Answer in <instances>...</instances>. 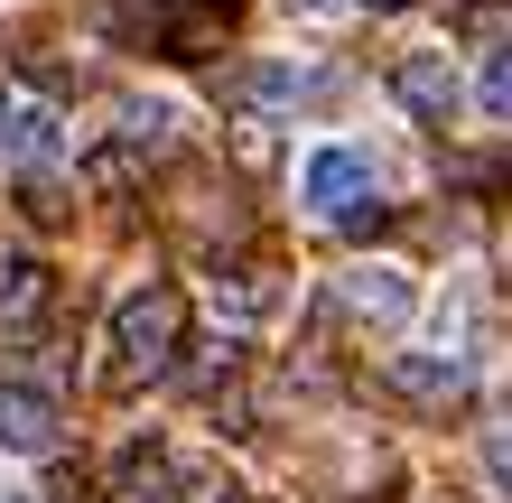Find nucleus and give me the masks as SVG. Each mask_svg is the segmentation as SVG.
Masks as SVG:
<instances>
[{
    "label": "nucleus",
    "instance_id": "nucleus-1",
    "mask_svg": "<svg viewBox=\"0 0 512 503\" xmlns=\"http://www.w3.org/2000/svg\"><path fill=\"white\" fill-rule=\"evenodd\" d=\"M177 354H187V299L168 280L131 289L112 308V392H149L159 373H177Z\"/></svg>",
    "mask_w": 512,
    "mask_h": 503
},
{
    "label": "nucleus",
    "instance_id": "nucleus-2",
    "mask_svg": "<svg viewBox=\"0 0 512 503\" xmlns=\"http://www.w3.org/2000/svg\"><path fill=\"white\" fill-rule=\"evenodd\" d=\"M298 205H308L317 224H336V233H382L391 224V205H382V177L364 150H308V168H298Z\"/></svg>",
    "mask_w": 512,
    "mask_h": 503
},
{
    "label": "nucleus",
    "instance_id": "nucleus-3",
    "mask_svg": "<svg viewBox=\"0 0 512 503\" xmlns=\"http://www.w3.org/2000/svg\"><path fill=\"white\" fill-rule=\"evenodd\" d=\"M233 10H243V0H122L112 28H122L131 47H159V56H205L233 28Z\"/></svg>",
    "mask_w": 512,
    "mask_h": 503
},
{
    "label": "nucleus",
    "instance_id": "nucleus-4",
    "mask_svg": "<svg viewBox=\"0 0 512 503\" xmlns=\"http://www.w3.org/2000/svg\"><path fill=\"white\" fill-rule=\"evenodd\" d=\"M419 308V280L391 271V261H354V271L326 280V317H345V327H401Z\"/></svg>",
    "mask_w": 512,
    "mask_h": 503
},
{
    "label": "nucleus",
    "instance_id": "nucleus-5",
    "mask_svg": "<svg viewBox=\"0 0 512 503\" xmlns=\"http://www.w3.org/2000/svg\"><path fill=\"white\" fill-rule=\"evenodd\" d=\"M391 103L410 112V122H447V112L466 103V84L447 56H391Z\"/></svg>",
    "mask_w": 512,
    "mask_h": 503
},
{
    "label": "nucleus",
    "instance_id": "nucleus-6",
    "mask_svg": "<svg viewBox=\"0 0 512 503\" xmlns=\"http://www.w3.org/2000/svg\"><path fill=\"white\" fill-rule=\"evenodd\" d=\"M177 485H187V466H177L159 438H131L122 457H112V485H103V503H168Z\"/></svg>",
    "mask_w": 512,
    "mask_h": 503
},
{
    "label": "nucleus",
    "instance_id": "nucleus-7",
    "mask_svg": "<svg viewBox=\"0 0 512 503\" xmlns=\"http://www.w3.org/2000/svg\"><path fill=\"white\" fill-rule=\"evenodd\" d=\"M47 308H56V271L47 261H0V336H38L47 327Z\"/></svg>",
    "mask_w": 512,
    "mask_h": 503
},
{
    "label": "nucleus",
    "instance_id": "nucleus-8",
    "mask_svg": "<svg viewBox=\"0 0 512 503\" xmlns=\"http://www.w3.org/2000/svg\"><path fill=\"white\" fill-rule=\"evenodd\" d=\"M382 382H391L410 410H457V401H466V364H457V354H391Z\"/></svg>",
    "mask_w": 512,
    "mask_h": 503
},
{
    "label": "nucleus",
    "instance_id": "nucleus-9",
    "mask_svg": "<svg viewBox=\"0 0 512 503\" xmlns=\"http://www.w3.org/2000/svg\"><path fill=\"white\" fill-rule=\"evenodd\" d=\"M66 150V122H56V103H0V159H19L28 177L56 168Z\"/></svg>",
    "mask_w": 512,
    "mask_h": 503
},
{
    "label": "nucleus",
    "instance_id": "nucleus-10",
    "mask_svg": "<svg viewBox=\"0 0 512 503\" xmlns=\"http://www.w3.org/2000/svg\"><path fill=\"white\" fill-rule=\"evenodd\" d=\"M0 448L10 457H56V401L28 382H0Z\"/></svg>",
    "mask_w": 512,
    "mask_h": 503
},
{
    "label": "nucleus",
    "instance_id": "nucleus-11",
    "mask_svg": "<svg viewBox=\"0 0 512 503\" xmlns=\"http://www.w3.org/2000/svg\"><path fill=\"white\" fill-rule=\"evenodd\" d=\"M298 94H326V66H289V56H261V66L233 75V103H298Z\"/></svg>",
    "mask_w": 512,
    "mask_h": 503
},
{
    "label": "nucleus",
    "instance_id": "nucleus-12",
    "mask_svg": "<svg viewBox=\"0 0 512 503\" xmlns=\"http://www.w3.org/2000/svg\"><path fill=\"white\" fill-rule=\"evenodd\" d=\"M112 122H122V131H112V140H122V150H131L140 168L177 150V112H168V103H149V94H131L122 112H112Z\"/></svg>",
    "mask_w": 512,
    "mask_h": 503
},
{
    "label": "nucleus",
    "instance_id": "nucleus-13",
    "mask_svg": "<svg viewBox=\"0 0 512 503\" xmlns=\"http://www.w3.org/2000/svg\"><path fill=\"white\" fill-rule=\"evenodd\" d=\"M215 308H233V317H270V308H280V271H270V261L224 271V280H215Z\"/></svg>",
    "mask_w": 512,
    "mask_h": 503
},
{
    "label": "nucleus",
    "instance_id": "nucleus-14",
    "mask_svg": "<svg viewBox=\"0 0 512 503\" xmlns=\"http://www.w3.org/2000/svg\"><path fill=\"white\" fill-rule=\"evenodd\" d=\"M457 38L485 47V56H512V0H466V10H457Z\"/></svg>",
    "mask_w": 512,
    "mask_h": 503
},
{
    "label": "nucleus",
    "instance_id": "nucleus-15",
    "mask_svg": "<svg viewBox=\"0 0 512 503\" xmlns=\"http://www.w3.org/2000/svg\"><path fill=\"white\" fill-rule=\"evenodd\" d=\"M233 373H243V345H233V336H215V345H196L187 392H215V382H233Z\"/></svg>",
    "mask_w": 512,
    "mask_h": 503
},
{
    "label": "nucleus",
    "instance_id": "nucleus-16",
    "mask_svg": "<svg viewBox=\"0 0 512 503\" xmlns=\"http://www.w3.org/2000/svg\"><path fill=\"white\" fill-rule=\"evenodd\" d=\"M19 215H28V224H66L75 205H66V187H56V177L38 168V177H28V187H19Z\"/></svg>",
    "mask_w": 512,
    "mask_h": 503
},
{
    "label": "nucleus",
    "instance_id": "nucleus-17",
    "mask_svg": "<svg viewBox=\"0 0 512 503\" xmlns=\"http://www.w3.org/2000/svg\"><path fill=\"white\" fill-rule=\"evenodd\" d=\"M475 103H485L494 122H512V56H494V66H485V84H475Z\"/></svg>",
    "mask_w": 512,
    "mask_h": 503
},
{
    "label": "nucleus",
    "instance_id": "nucleus-18",
    "mask_svg": "<svg viewBox=\"0 0 512 503\" xmlns=\"http://www.w3.org/2000/svg\"><path fill=\"white\" fill-rule=\"evenodd\" d=\"M485 476L512 494V420H494V429H485Z\"/></svg>",
    "mask_w": 512,
    "mask_h": 503
},
{
    "label": "nucleus",
    "instance_id": "nucleus-19",
    "mask_svg": "<svg viewBox=\"0 0 512 503\" xmlns=\"http://www.w3.org/2000/svg\"><path fill=\"white\" fill-rule=\"evenodd\" d=\"M457 187H485V196H503V187H512V159H466V168H457Z\"/></svg>",
    "mask_w": 512,
    "mask_h": 503
},
{
    "label": "nucleus",
    "instance_id": "nucleus-20",
    "mask_svg": "<svg viewBox=\"0 0 512 503\" xmlns=\"http://www.w3.org/2000/svg\"><path fill=\"white\" fill-rule=\"evenodd\" d=\"M47 503H103V485H94V476H75V466H56V485H47Z\"/></svg>",
    "mask_w": 512,
    "mask_h": 503
},
{
    "label": "nucleus",
    "instance_id": "nucleus-21",
    "mask_svg": "<svg viewBox=\"0 0 512 503\" xmlns=\"http://www.w3.org/2000/svg\"><path fill=\"white\" fill-rule=\"evenodd\" d=\"M168 503H233V494H224V485H215V476H196V466H187V485H177V494H168Z\"/></svg>",
    "mask_w": 512,
    "mask_h": 503
},
{
    "label": "nucleus",
    "instance_id": "nucleus-22",
    "mask_svg": "<svg viewBox=\"0 0 512 503\" xmlns=\"http://www.w3.org/2000/svg\"><path fill=\"white\" fill-rule=\"evenodd\" d=\"M364 10H373V19H391V10H410V0H364Z\"/></svg>",
    "mask_w": 512,
    "mask_h": 503
},
{
    "label": "nucleus",
    "instance_id": "nucleus-23",
    "mask_svg": "<svg viewBox=\"0 0 512 503\" xmlns=\"http://www.w3.org/2000/svg\"><path fill=\"white\" fill-rule=\"evenodd\" d=\"M0 503H19V494H10V485H0Z\"/></svg>",
    "mask_w": 512,
    "mask_h": 503
},
{
    "label": "nucleus",
    "instance_id": "nucleus-24",
    "mask_svg": "<svg viewBox=\"0 0 512 503\" xmlns=\"http://www.w3.org/2000/svg\"><path fill=\"white\" fill-rule=\"evenodd\" d=\"M364 503H382V494H364Z\"/></svg>",
    "mask_w": 512,
    "mask_h": 503
}]
</instances>
